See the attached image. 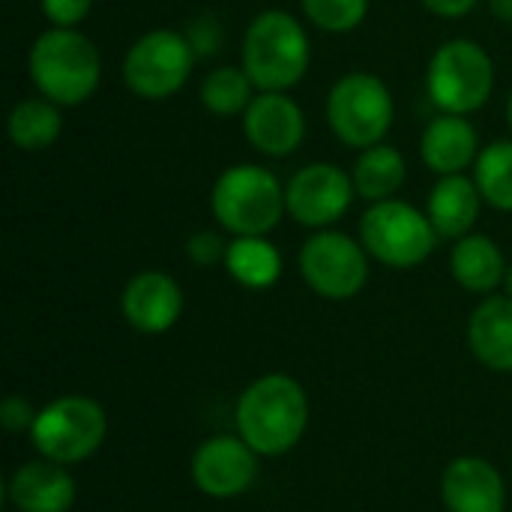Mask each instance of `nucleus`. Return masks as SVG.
<instances>
[{"label":"nucleus","instance_id":"obj_1","mask_svg":"<svg viewBox=\"0 0 512 512\" xmlns=\"http://www.w3.org/2000/svg\"><path fill=\"white\" fill-rule=\"evenodd\" d=\"M27 72L39 96L60 108L84 105L102 84V54L78 27H48L27 51Z\"/></svg>","mask_w":512,"mask_h":512},{"label":"nucleus","instance_id":"obj_2","mask_svg":"<svg viewBox=\"0 0 512 512\" xmlns=\"http://www.w3.org/2000/svg\"><path fill=\"white\" fill-rule=\"evenodd\" d=\"M309 426L306 390L288 375L252 381L237 402V432L258 456H282L300 444Z\"/></svg>","mask_w":512,"mask_h":512},{"label":"nucleus","instance_id":"obj_3","mask_svg":"<svg viewBox=\"0 0 512 512\" xmlns=\"http://www.w3.org/2000/svg\"><path fill=\"white\" fill-rule=\"evenodd\" d=\"M312 63V45L306 27L285 9L258 12L240 48V66L252 78L258 90H282L297 87Z\"/></svg>","mask_w":512,"mask_h":512},{"label":"nucleus","instance_id":"obj_4","mask_svg":"<svg viewBox=\"0 0 512 512\" xmlns=\"http://www.w3.org/2000/svg\"><path fill=\"white\" fill-rule=\"evenodd\" d=\"M210 213L231 237H267L288 213L285 186L264 165H231L210 189Z\"/></svg>","mask_w":512,"mask_h":512},{"label":"nucleus","instance_id":"obj_5","mask_svg":"<svg viewBox=\"0 0 512 512\" xmlns=\"http://www.w3.org/2000/svg\"><path fill=\"white\" fill-rule=\"evenodd\" d=\"M492 93L495 60L480 42L453 36L432 51L426 66V96L441 114L471 117L489 105Z\"/></svg>","mask_w":512,"mask_h":512},{"label":"nucleus","instance_id":"obj_6","mask_svg":"<svg viewBox=\"0 0 512 512\" xmlns=\"http://www.w3.org/2000/svg\"><path fill=\"white\" fill-rule=\"evenodd\" d=\"M324 114L330 132L345 147L366 150L387 141L396 120V102L384 78L366 69H354L336 78L327 93Z\"/></svg>","mask_w":512,"mask_h":512},{"label":"nucleus","instance_id":"obj_7","mask_svg":"<svg viewBox=\"0 0 512 512\" xmlns=\"http://www.w3.org/2000/svg\"><path fill=\"white\" fill-rule=\"evenodd\" d=\"M360 243L366 246L369 258L381 261L393 270L420 267L438 246V231L426 210L402 198H387L369 204L360 216Z\"/></svg>","mask_w":512,"mask_h":512},{"label":"nucleus","instance_id":"obj_8","mask_svg":"<svg viewBox=\"0 0 512 512\" xmlns=\"http://www.w3.org/2000/svg\"><path fill=\"white\" fill-rule=\"evenodd\" d=\"M195 60L198 57L183 30L153 27L126 48L123 81L138 99L165 102L186 87Z\"/></svg>","mask_w":512,"mask_h":512},{"label":"nucleus","instance_id":"obj_9","mask_svg":"<svg viewBox=\"0 0 512 512\" xmlns=\"http://www.w3.org/2000/svg\"><path fill=\"white\" fill-rule=\"evenodd\" d=\"M108 432L105 411L90 396H60L36 414L30 429L33 447L42 459L57 465H75L90 459Z\"/></svg>","mask_w":512,"mask_h":512},{"label":"nucleus","instance_id":"obj_10","mask_svg":"<svg viewBox=\"0 0 512 512\" xmlns=\"http://www.w3.org/2000/svg\"><path fill=\"white\" fill-rule=\"evenodd\" d=\"M300 276L324 300H351L369 282V252L345 231H315L300 249Z\"/></svg>","mask_w":512,"mask_h":512},{"label":"nucleus","instance_id":"obj_11","mask_svg":"<svg viewBox=\"0 0 512 512\" xmlns=\"http://www.w3.org/2000/svg\"><path fill=\"white\" fill-rule=\"evenodd\" d=\"M357 189L351 171L333 162H309L297 168L285 186L288 216L312 231L333 228L354 204Z\"/></svg>","mask_w":512,"mask_h":512},{"label":"nucleus","instance_id":"obj_12","mask_svg":"<svg viewBox=\"0 0 512 512\" xmlns=\"http://www.w3.org/2000/svg\"><path fill=\"white\" fill-rule=\"evenodd\" d=\"M243 135L255 153L285 159L297 153L306 138V114L294 96L282 90H258L243 111Z\"/></svg>","mask_w":512,"mask_h":512},{"label":"nucleus","instance_id":"obj_13","mask_svg":"<svg viewBox=\"0 0 512 512\" xmlns=\"http://www.w3.org/2000/svg\"><path fill=\"white\" fill-rule=\"evenodd\" d=\"M258 477V453L234 435L207 438L192 456L195 486L216 501L240 498Z\"/></svg>","mask_w":512,"mask_h":512},{"label":"nucleus","instance_id":"obj_14","mask_svg":"<svg viewBox=\"0 0 512 512\" xmlns=\"http://www.w3.org/2000/svg\"><path fill=\"white\" fill-rule=\"evenodd\" d=\"M120 312L126 324L144 336L168 333L183 315V288L162 270H141L120 294Z\"/></svg>","mask_w":512,"mask_h":512},{"label":"nucleus","instance_id":"obj_15","mask_svg":"<svg viewBox=\"0 0 512 512\" xmlns=\"http://www.w3.org/2000/svg\"><path fill=\"white\" fill-rule=\"evenodd\" d=\"M477 126L462 114H438L426 123L420 135V159L438 177L465 174L480 156Z\"/></svg>","mask_w":512,"mask_h":512},{"label":"nucleus","instance_id":"obj_16","mask_svg":"<svg viewBox=\"0 0 512 512\" xmlns=\"http://www.w3.org/2000/svg\"><path fill=\"white\" fill-rule=\"evenodd\" d=\"M444 504L450 512H504L507 489L498 468L477 456H462L444 471Z\"/></svg>","mask_w":512,"mask_h":512},{"label":"nucleus","instance_id":"obj_17","mask_svg":"<svg viewBox=\"0 0 512 512\" xmlns=\"http://www.w3.org/2000/svg\"><path fill=\"white\" fill-rule=\"evenodd\" d=\"M9 501L18 512H69L75 504V480L57 462H27L9 480Z\"/></svg>","mask_w":512,"mask_h":512},{"label":"nucleus","instance_id":"obj_18","mask_svg":"<svg viewBox=\"0 0 512 512\" xmlns=\"http://www.w3.org/2000/svg\"><path fill=\"white\" fill-rule=\"evenodd\" d=\"M483 204L486 201H483L474 177L447 174V177H438V183L432 186L429 201H426V216L432 219L438 237L462 240L474 231Z\"/></svg>","mask_w":512,"mask_h":512},{"label":"nucleus","instance_id":"obj_19","mask_svg":"<svg viewBox=\"0 0 512 512\" xmlns=\"http://www.w3.org/2000/svg\"><path fill=\"white\" fill-rule=\"evenodd\" d=\"M471 354L492 372H512V297H486L468 321Z\"/></svg>","mask_w":512,"mask_h":512},{"label":"nucleus","instance_id":"obj_20","mask_svg":"<svg viewBox=\"0 0 512 512\" xmlns=\"http://www.w3.org/2000/svg\"><path fill=\"white\" fill-rule=\"evenodd\" d=\"M507 270L510 264L504 261V252L489 234L471 231L468 237L456 240L450 252V273L471 294H492L498 285H504Z\"/></svg>","mask_w":512,"mask_h":512},{"label":"nucleus","instance_id":"obj_21","mask_svg":"<svg viewBox=\"0 0 512 512\" xmlns=\"http://www.w3.org/2000/svg\"><path fill=\"white\" fill-rule=\"evenodd\" d=\"M351 180L357 189V198L378 204L387 198H396V192L408 180V162L399 147L381 141L375 147L360 150V156L351 165Z\"/></svg>","mask_w":512,"mask_h":512},{"label":"nucleus","instance_id":"obj_22","mask_svg":"<svg viewBox=\"0 0 512 512\" xmlns=\"http://www.w3.org/2000/svg\"><path fill=\"white\" fill-rule=\"evenodd\" d=\"M60 132H63L60 105L45 96L18 99L6 117V135L24 153H42V150L54 147Z\"/></svg>","mask_w":512,"mask_h":512},{"label":"nucleus","instance_id":"obj_23","mask_svg":"<svg viewBox=\"0 0 512 512\" xmlns=\"http://www.w3.org/2000/svg\"><path fill=\"white\" fill-rule=\"evenodd\" d=\"M225 270L237 285L267 291L282 276V252L267 237H234L225 252Z\"/></svg>","mask_w":512,"mask_h":512},{"label":"nucleus","instance_id":"obj_24","mask_svg":"<svg viewBox=\"0 0 512 512\" xmlns=\"http://www.w3.org/2000/svg\"><path fill=\"white\" fill-rule=\"evenodd\" d=\"M258 96V87L243 66H216L204 75L198 99L213 117H243V111Z\"/></svg>","mask_w":512,"mask_h":512},{"label":"nucleus","instance_id":"obj_25","mask_svg":"<svg viewBox=\"0 0 512 512\" xmlns=\"http://www.w3.org/2000/svg\"><path fill=\"white\" fill-rule=\"evenodd\" d=\"M474 183L483 201L501 213H512V138L492 141L474 162Z\"/></svg>","mask_w":512,"mask_h":512},{"label":"nucleus","instance_id":"obj_26","mask_svg":"<svg viewBox=\"0 0 512 512\" xmlns=\"http://www.w3.org/2000/svg\"><path fill=\"white\" fill-rule=\"evenodd\" d=\"M306 21L321 33H351L369 15V0H300Z\"/></svg>","mask_w":512,"mask_h":512},{"label":"nucleus","instance_id":"obj_27","mask_svg":"<svg viewBox=\"0 0 512 512\" xmlns=\"http://www.w3.org/2000/svg\"><path fill=\"white\" fill-rule=\"evenodd\" d=\"M183 33H186V39H189L195 57H213V54H219L222 45H225V27H222V21L213 18V15H198V18H192V21L186 24Z\"/></svg>","mask_w":512,"mask_h":512},{"label":"nucleus","instance_id":"obj_28","mask_svg":"<svg viewBox=\"0 0 512 512\" xmlns=\"http://www.w3.org/2000/svg\"><path fill=\"white\" fill-rule=\"evenodd\" d=\"M183 252H186V258H189L195 267H204V270H207V267L225 264L228 243H225V237H222L219 231L204 228V231H195V234L186 240Z\"/></svg>","mask_w":512,"mask_h":512},{"label":"nucleus","instance_id":"obj_29","mask_svg":"<svg viewBox=\"0 0 512 512\" xmlns=\"http://www.w3.org/2000/svg\"><path fill=\"white\" fill-rule=\"evenodd\" d=\"M39 9L51 27H78L93 12V0H39Z\"/></svg>","mask_w":512,"mask_h":512},{"label":"nucleus","instance_id":"obj_30","mask_svg":"<svg viewBox=\"0 0 512 512\" xmlns=\"http://www.w3.org/2000/svg\"><path fill=\"white\" fill-rule=\"evenodd\" d=\"M36 414H39V411H33L30 402L21 399V396H6L3 405H0V423H3V429L12 432V435L30 432L33 423H36Z\"/></svg>","mask_w":512,"mask_h":512},{"label":"nucleus","instance_id":"obj_31","mask_svg":"<svg viewBox=\"0 0 512 512\" xmlns=\"http://www.w3.org/2000/svg\"><path fill=\"white\" fill-rule=\"evenodd\" d=\"M420 3L438 18H465L468 12L477 9L480 0H420Z\"/></svg>","mask_w":512,"mask_h":512},{"label":"nucleus","instance_id":"obj_32","mask_svg":"<svg viewBox=\"0 0 512 512\" xmlns=\"http://www.w3.org/2000/svg\"><path fill=\"white\" fill-rule=\"evenodd\" d=\"M489 3V12L504 21V24H512V0H486Z\"/></svg>","mask_w":512,"mask_h":512},{"label":"nucleus","instance_id":"obj_33","mask_svg":"<svg viewBox=\"0 0 512 512\" xmlns=\"http://www.w3.org/2000/svg\"><path fill=\"white\" fill-rule=\"evenodd\" d=\"M504 288H507V297H512V264L507 270V279H504Z\"/></svg>","mask_w":512,"mask_h":512},{"label":"nucleus","instance_id":"obj_34","mask_svg":"<svg viewBox=\"0 0 512 512\" xmlns=\"http://www.w3.org/2000/svg\"><path fill=\"white\" fill-rule=\"evenodd\" d=\"M507 123H510V132H512V93H510V99H507Z\"/></svg>","mask_w":512,"mask_h":512}]
</instances>
